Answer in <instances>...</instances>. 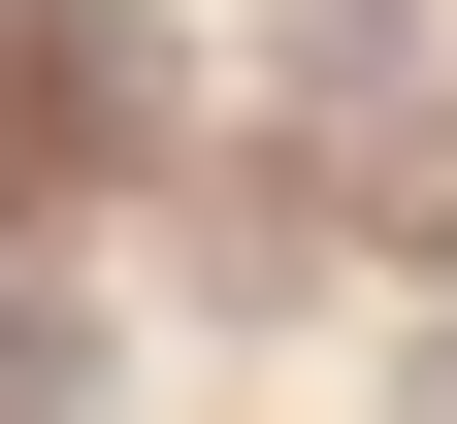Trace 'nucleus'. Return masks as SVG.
<instances>
[{
    "mask_svg": "<svg viewBox=\"0 0 457 424\" xmlns=\"http://www.w3.org/2000/svg\"><path fill=\"white\" fill-rule=\"evenodd\" d=\"M392 196H425V229H457V131H425V163H392Z\"/></svg>",
    "mask_w": 457,
    "mask_h": 424,
    "instance_id": "1",
    "label": "nucleus"
}]
</instances>
